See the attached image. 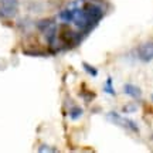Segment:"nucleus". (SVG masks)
Here are the masks:
<instances>
[{
  "label": "nucleus",
  "mask_w": 153,
  "mask_h": 153,
  "mask_svg": "<svg viewBox=\"0 0 153 153\" xmlns=\"http://www.w3.org/2000/svg\"><path fill=\"white\" fill-rule=\"evenodd\" d=\"M108 119L112 120L115 125L122 126V128H125V129L133 132V133H139V126L136 125V122L132 119H128V118H123L116 111H111L109 114H108Z\"/></svg>",
  "instance_id": "obj_1"
},
{
  "label": "nucleus",
  "mask_w": 153,
  "mask_h": 153,
  "mask_svg": "<svg viewBox=\"0 0 153 153\" xmlns=\"http://www.w3.org/2000/svg\"><path fill=\"white\" fill-rule=\"evenodd\" d=\"M19 11V0H0V19L10 20Z\"/></svg>",
  "instance_id": "obj_2"
},
{
  "label": "nucleus",
  "mask_w": 153,
  "mask_h": 153,
  "mask_svg": "<svg viewBox=\"0 0 153 153\" xmlns=\"http://www.w3.org/2000/svg\"><path fill=\"white\" fill-rule=\"evenodd\" d=\"M137 58L143 62H150L153 60V41H148L137 48Z\"/></svg>",
  "instance_id": "obj_3"
},
{
  "label": "nucleus",
  "mask_w": 153,
  "mask_h": 153,
  "mask_svg": "<svg viewBox=\"0 0 153 153\" xmlns=\"http://www.w3.org/2000/svg\"><path fill=\"white\" fill-rule=\"evenodd\" d=\"M123 92L128 97H131L132 99H140V97H142V89L136 87V85H133V84H125L123 85Z\"/></svg>",
  "instance_id": "obj_4"
},
{
  "label": "nucleus",
  "mask_w": 153,
  "mask_h": 153,
  "mask_svg": "<svg viewBox=\"0 0 153 153\" xmlns=\"http://www.w3.org/2000/svg\"><path fill=\"white\" fill-rule=\"evenodd\" d=\"M58 17H60L61 22H64L65 24H70V23H72V20H74V14H72V10L70 7L61 10L60 13H58Z\"/></svg>",
  "instance_id": "obj_5"
},
{
  "label": "nucleus",
  "mask_w": 153,
  "mask_h": 153,
  "mask_svg": "<svg viewBox=\"0 0 153 153\" xmlns=\"http://www.w3.org/2000/svg\"><path fill=\"white\" fill-rule=\"evenodd\" d=\"M53 24H55V22L53 20V19H44V20H40V22H37V28L40 33H44L47 28H50Z\"/></svg>",
  "instance_id": "obj_6"
},
{
  "label": "nucleus",
  "mask_w": 153,
  "mask_h": 153,
  "mask_svg": "<svg viewBox=\"0 0 153 153\" xmlns=\"http://www.w3.org/2000/svg\"><path fill=\"white\" fill-rule=\"evenodd\" d=\"M82 115H84V109H82L81 106H78V105H74L71 109H70V118H71V120H78Z\"/></svg>",
  "instance_id": "obj_7"
},
{
  "label": "nucleus",
  "mask_w": 153,
  "mask_h": 153,
  "mask_svg": "<svg viewBox=\"0 0 153 153\" xmlns=\"http://www.w3.org/2000/svg\"><path fill=\"white\" fill-rule=\"evenodd\" d=\"M104 91H105L106 94L112 95V97H115V95H116V91H115V88H114V79H112L111 76H108V78H106V82H105Z\"/></svg>",
  "instance_id": "obj_8"
},
{
  "label": "nucleus",
  "mask_w": 153,
  "mask_h": 153,
  "mask_svg": "<svg viewBox=\"0 0 153 153\" xmlns=\"http://www.w3.org/2000/svg\"><path fill=\"white\" fill-rule=\"evenodd\" d=\"M82 67H84V70L87 74H89L91 76H97L98 75V68H95L94 65L91 64H88V62H82Z\"/></svg>",
  "instance_id": "obj_9"
},
{
  "label": "nucleus",
  "mask_w": 153,
  "mask_h": 153,
  "mask_svg": "<svg viewBox=\"0 0 153 153\" xmlns=\"http://www.w3.org/2000/svg\"><path fill=\"white\" fill-rule=\"evenodd\" d=\"M137 111V105L136 104H126L123 108H122V112L123 114H133V112H136Z\"/></svg>",
  "instance_id": "obj_10"
},
{
  "label": "nucleus",
  "mask_w": 153,
  "mask_h": 153,
  "mask_svg": "<svg viewBox=\"0 0 153 153\" xmlns=\"http://www.w3.org/2000/svg\"><path fill=\"white\" fill-rule=\"evenodd\" d=\"M82 95V98L85 99V102H91V101H94V98H95V92H91V91H88L87 89V92L84 91V92H81Z\"/></svg>",
  "instance_id": "obj_11"
},
{
  "label": "nucleus",
  "mask_w": 153,
  "mask_h": 153,
  "mask_svg": "<svg viewBox=\"0 0 153 153\" xmlns=\"http://www.w3.org/2000/svg\"><path fill=\"white\" fill-rule=\"evenodd\" d=\"M38 152H57V149L47 148V145H41V146L38 148Z\"/></svg>",
  "instance_id": "obj_12"
},
{
  "label": "nucleus",
  "mask_w": 153,
  "mask_h": 153,
  "mask_svg": "<svg viewBox=\"0 0 153 153\" xmlns=\"http://www.w3.org/2000/svg\"><path fill=\"white\" fill-rule=\"evenodd\" d=\"M150 99H152V101H153V94H152V95H150Z\"/></svg>",
  "instance_id": "obj_13"
},
{
  "label": "nucleus",
  "mask_w": 153,
  "mask_h": 153,
  "mask_svg": "<svg viewBox=\"0 0 153 153\" xmlns=\"http://www.w3.org/2000/svg\"><path fill=\"white\" fill-rule=\"evenodd\" d=\"M94 1H97V0H94Z\"/></svg>",
  "instance_id": "obj_14"
}]
</instances>
